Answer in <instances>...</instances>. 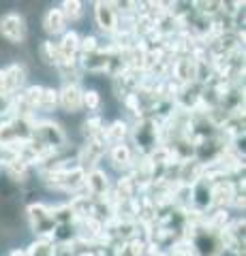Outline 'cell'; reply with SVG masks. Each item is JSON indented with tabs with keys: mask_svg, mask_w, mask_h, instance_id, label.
Listing matches in <instances>:
<instances>
[{
	"mask_svg": "<svg viewBox=\"0 0 246 256\" xmlns=\"http://www.w3.org/2000/svg\"><path fill=\"white\" fill-rule=\"evenodd\" d=\"M37 109L43 111V114H54L58 109V90L56 88H45L41 92V98L37 102Z\"/></svg>",
	"mask_w": 246,
	"mask_h": 256,
	"instance_id": "cell-13",
	"label": "cell"
},
{
	"mask_svg": "<svg viewBox=\"0 0 246 256\" xmlns=\"http://www.w3.org/2000/svg\"><path fill=\"white\" fill-rule=\"evenodd\" d=\"M41 92H43V86H37V84H33V86H28L26 90L22 92V96H24V100L28 102L30 107H33V111H37V102H39V98H41Z\"/></svg>",
	"mask_w": 246,
	"mask_h": 256,
	"instance_id": "cell-19",
	"label": "cell"
},
{
	"mask_svg": "<svg viewBox=\"0 0 246 256\" xmlns=\"http://www.w3.org/2000/svg\"><path fill=\"white\" fill-rule=\"evenodd\" d=\"M84 186H86V190H88V194L92 198H103L107 194V190H109V178H107V173L103 169L94 166V169L86 171Z\"/></svg>",
	"mask_w": 246,
	"mask_h": 256,
	"instance_id": "cell-7",
	"label": "cell"
},
{
	"mask_svg": "<svg viewBox=\"0 0 246 256\" xmlns=\"http://www.w3.org/2000/svg\"><path fill=\"white\" fill-rule=\"evenodd\" d=\"M129 124L122 120H116L109 126H103V139L107 146H116V143H124V139L129 137Z\"/></svg>",
	"mask_w": 246,
	"mask_h": 256,
	"instance_id": "cell-11",
	"label": "cell"
},
{
	"mask_svg": "<svg viewBox=\"0 0 246 256\" xmlns=\"http://www.w3.org/2000/svg\"><path fill=\"white\" fill-rule=\"evenodd\" d=\"M82 105H84L86 111H90V114L97 116V114H99V109H101V105H103V98H101L99 90H94V88H84Z\"/></svg>",
	"mask_w": 246,
	"mask_h": 256,
	"instance_id": "cell-16",
	"label": "cell"
},
{
	"mask_svg": "<svg viewBox=\"0 0 246 256\" xmlns=\"http://www.w3.org/2000/svg\"><path fill=\"white\" fill-rule=\"evenodd\" d=\"M58 52H60V64L58 66H77V56H79V34L77 30H65L60 34Z\"/></svg>",
	"mask_w": 246,
	"mask_h": 256,
	"instance_id": "cell-6",
	"label": "cell"
},
{
	"mask_svg": "<svg viewBox=\"0 0 246 256\" xmlns=\"http://www.w3.org/2000/svg\"><path fill=\"white\" fill-rule=\"evenodd\" d=\"M188 244H190L193 256H220L225 252L220 233H216V230H212L208 226L195 228V233L188 239Z\"/></svg>",
	"mask_w": 246,
	"mask_h": 256,
	"instance_id": "cell-2",
	"label": "cell"
},
{
	"mask_svg": "<svg viewBox=\"0 0 246 256\" xmlns=\"http://www.w3.org/2000/svg\"><path fill=\"white\" fill-rule=\"evenodd\" d=\"M79 52H82V56H90V54L101 52V47H99V38L94 36V34L79 36Z\"/></svg>",
	"mask_w": 246,
	"mask_h": 256,
	"instance_id": "cell-18",
	"label": "cell"
},
{
	"mask_svg": "<svg viewBox=\"0 0 246 256\" xmlns=\"http://www.w3.org/2000/svg\"><path fill=\"white\" fill-rule=\"evenodd\" d=\"M28 256H56V242L54 239H37L26 248Z\"/></svg>",
	"mask_w": 246,
	"mask_h": 256,
	"instance_id": "cell-14",
	"label": "cell"
},
{
	"mask_svg": "<svg viewBox=\"0 0 246 256\" xmlns=\"http://www.w3.org/2000/svg\"><path fill=\"white\" fill-rule=\"evenodd\" d=\"M7 256H28V252H26V248H15V250H11Z\"/></svg>",
	"mask_w": 246,
	"mask_h": 256,
	"instance_id": "cell-21",
	"label": "cell"
},
{
	"mask_svg": "<svg viewBox=\"0 0 246 256\" xmlns=\"http://www.w3.org/2000/svg\"><path fill=\"white\" fill-rule=\"evenodd\" d=\"M109 160L116 169H131L133 166V150L129 143H116L109 148Z\"/></svg>",
	"mask_w": 246,
	"mask_h": 256,
	"instance_id": "cell-10",
	"label": "cell"
},
{
	"mask_svg": "<svg viewBox=\"0 0 246 256\" xmlns=\"http://www.w3.org/2000/svg\"><path fill=\"white\" fill-rule=\"evenodd\" d=\"M94 22L101 32L114 34L120 30V13L114 2H94Z\"/></svg>",
	"mask_w": 246,
	"mask_h": 256,
	"instance_id": "cell-4",
	"label": "cell"
},
{
	"mask_svg": "<svg viewBox=\"0 0 246 256\" xmlns=\"http://www.w3.org/2000/svg\"><path fill=\"white\" fill-rule=\"evenodd\" d=\"M82 96H84V88L75 84V82H69V84H62V88L58 90V107L65 111L69 116H75L84 109L82 105Z\"/></svg>",
	"mask_w": 246,
	"mask_h": 256,
	"instance_id": "cell-5",
	"label": "cell"
},
{
	"mask_svg": "<svg viewBox=\"0 0 246 256\" xmlns=\"http://www.w3.org/2000/svg\"><path fill=\"white\" fill-rule=\"evenodd\" d=\"M39 60L47 66H56L60 64V52H58V43L54 38H45L39 43Z\"/></svg>",
	"mask_w": 246,
	"mask_h": 256,
	"instance_id": "cell-12",
	"label": "cell"
},
{
	"mask_svg": "<svg viewBox=\"0 0 246 256\" xmlns=\"http://www.w3.org/2000/svg\"><path fill=\"white\" fill-rule=\"evenodd\" d=\"M167 256H193V252H190V250H180V248H173V250Z\"/></svg>",
	"mask_w": 246,
	"mask_h": 256,
	"instance_id": "cell-20",
	"label": "cell"
},
{
	"mask_svg": "<svg viewBox=\"0 0 246 256\" xmlns=\"http://www.w3.org/2000/svg\"><path fill=\"white\" fill-rule=\"evenodd\" d=\"M60 11L62 15H65V20L67 24L71 22H77V20H82V15H84V2L82 0H65V2L60 4Z\"/></svg>",
	"mask_w": 246,
	"mask_h": 256,
	"instance_id": "cell-15",
	"label": "cell"
},
{
	"mask_svg": "<svg viewBox=\"0 0 246 256\" xmlns=\"http://www.w3.org/2000/svg\"><path fill=\"white\" fill-rule=\"evenodd\" d=\"M82 132H84V137L92 141V139H97L99 134L103 132V120L101 116H90L86 122L82 124Z\"/></svg>",
	"mask_w": 246,
	"mask_h": 256,
	"instance_id": "cell-17",
	"label": "cell"
},
{
	"mask_svg": "<svg viewBox=\"0 0 246 256\" xmlns=\"http://www.w3.org/2000/svg\"><path fill=\"white\" fill-rule=\"evenodd\" d=\"M0 36L11 45H22L28 36L26 18L20 11H7L0 15Z\"/></svg>",
	"mask_w": 246,
	"mask_h": 256,
	"instance_id": "cell-3",
	"label": "cell"
},
{
	"mask_svg": "<svg viewBox=\"0 0 246 256\" xmlns=\"http://www.w3.org/2000/svg\"><path fill=\"white\" fill-rule=\"evenodd\" d=\"M26 216L30 222V228L37 235V239H54V230H56V224L52 218V207L47 203H30L26 207Z\"/></svg>",
	"mask_w": 246,
	"mask_h": 256,
	"instance_id": "cell-1",
	"label": "cell"
},
{
	"mask_svg": "<svg viewBox=\"0 0 246 256\" xmlns=\"http://www.w3.org/2000/svg\"><path fill=\"white\" fill-rule=\"evenodd\" d=\"M69 24L65 20V15H62L60 6H52V9H47L45 15H43V30L47 32L50 36H60L67 28Z\"/></svg>",
	"mask_w": 246,
	"mask_h": 256,
	"instance_id": "cell-9",
	"label": "cell"
},
{
	"mask_svg": "<svg viewBox=\"0 0 246 256\" xmlns=\"http://www.w3.org/2000/svg\"><path fill=\"white\" fill-rule=\"evenodd\" d=\"M3 77H5V94L13 96L18 90H22L26 86V66L20 62L9 64L7 68H3Z\"/></svg>",
	"mask_w": 246,
	"mask_h": 256,
	"instance_id": "cell-8",
	"label": "cell"
}]
</instances>
